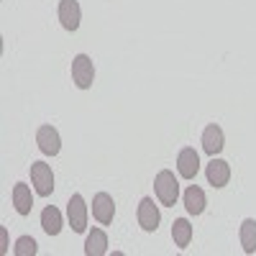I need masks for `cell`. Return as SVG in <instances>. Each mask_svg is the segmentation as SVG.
Returning a JSON list of instances; mask_svg holds the SVG:
<instances>
[{"label": "cell", "instance_id": "cell-14", "mask_svg": "<svg viewBox=\"0 0 256 256\" xmlns=\"http://www.w3.org/2000/svg\"><path fill=\"white\" fill-rule=\"evenodd\" d=\"M108 251V236H105L102 228H92L88 241H84V254L88 256H102Z\"/></svg>", "mask_w": 256, "mask_h": 256}, {"label": "cell", "instance_id": "cell-15", "mask_svg": "<svg viewBox=\"0 0 256 256\" xmlns=\"http://www.w3.org/2000/svg\"><path fill=\"white\" fill-rule=\"evenodd\" d=\"M41 228H44L49 236H56L62 230V212L54 208V205H46L41 210Z\"/></svg>", "mask_w": 256, "mask_h": 256}, {"label": "cell", "instance_id": "cell-17", "mask_svg": "<svg viewBox=\"0 0 256 256\" xmlns=\"http://www.w3.org/2000/svg\"><path fill=\"white\" fill-rule=\"evenodd\" d=\"M238 238H241V246H244L246 254H256V220L254 218H246L241 223Z\"/></svg>", "mask_w": 256, "mask_h": 256}, {"label": "cell", "instance_id": "cell-3", "mask_svg": "<svg viewBox=\"0 0 256 256\" xmlns=\"http://www.w3.org/2000/svg\"><path fill=\"white\" fill-rule=\"evenodd\" d=\"M31 182H34L36 195L49 198L52 192H54V174H52V166L44 164V162L31 164Z\"/></svg>", "mask_w": 256, "mask_h": 256}, {"label": "cell", "instance_id": "cell-8", "mask_svg": "<svg viewBox=\"0 0 256 256\" xmlns=\"http://www.w3.org/2000/svg\"><path fill=\"white\" fill-rule=\"evenodd\" d=\"M36 141H38V148H41L46 156H56L59 148H62V138H59V134H56L54 126H41L38 134H36Z\"/></svg>", "mask_w": 256, "mask_h": 256}, {"label": "cell", "instance_id": "cell-13", "mask_svg": "<svg viewBox=\"0 0 256 256\" xmlns=\"http://www.w3.org/2000/svg\"><path fill=\"white\" fill-rule=\"evenodd\" d=\"M205 192L198 187V184H190L187 190H184V208H187V212L190 216H200V212L205 210Z\"/></svg>", "mask_w": 256, "mask_h": 256}, {"label": "cell", "instance_id": "cell-5", "mask_svg": "<svg viewBox=\"0 0 256 256\" xmlns=\"http://www.w3.org/2000/svg\"><path fill=\"white\" fill-rule=\"evenodd\" d=\"M113 216H116V202L108 192H98L92 198V218L100 223V226H108L113 223Z\"/></svg>", "mask_w": 256, "mask_h": 256}, {"label": "cell", "instance_id": "cell-6", "mask_svg": "<svg viewBox=\"0 0 256 256\" xmlns=\"http://www.w3.org/2000/svg\"><path fill=\"white\" fill-rule=\"evenodd\" d=\"M138 226L146 230V233H154L156 228H159V220H162V216H159V208L154 205V200L152 198H144L141 202H138Z\"/></svg>", "mask_w": 256, "mask_h": 256}, {"label": "cell", "instance_id": "cell-9", "mask_svg": "<svg viewBox=\"0 0 256 256\" xmlns=\"http://www.w3.org/2000/svg\"><path fill=\"white\" fill-rule=\"evenodd\" d=\"M59 24L67 31L80 28V3L77 0H59Z\"/></svg>", "mask_w": 256, "mask_h": 256}, {"label": "cell", "instance_id": "cell-1", "mask_svg": "<svg viewBox=\"0 0 256 256\" xmlns=\"http://www.w3.org/2000/svg\"><path fill=\"white\" fill-rule=\"evenodd\" d=\"M154 190H156V198L162 205L172 208L180 198V182L174 180V172H169V169H162L154 180Z\"/></svg>", "mask_w": 256, "mask_h": 256}, {"label": "cell", "instance_id": "cell-2", "mask_svg": "<svg viewBox=\"0 0 256 256\" xmlns=\"http://www.w3.org/2000/svg\"><path fill=\"white\" fill-rule=\"evenodd\" d=\"M72 82L77 84L80 90H90L92 82H95V67H92V59L88 54H77L72 59Z\"/></svg>", "mask_w": 256, "mask_h": 256}, {"label": "cell", "instance_id": "cell-7", "mask_svg": "<svg viewBox=\"0 0 256 256\" xmlns=\"http://www.w3.org/2000/svg\"><path fill=\"white\" fill-rule=\"evenodd\" d=\"M177 172L184 180H195L198 177V172H200V156H198V152L192 146H187V148L180 152V156H177Z\"/></svg>", "mask_w": 256, "mask_h": 256}, {"label": "cell", "instance_id": "cell-11", "mask_svg": "<svg viewBox=\"0 0 256 256\" xmlns=\"http://www.w3.org/2000/svg\"><path fill=\"white\" fill-rule=\"evenodd\" d=\"M205 174H208V182L212 187H226L228 180H230V166H228V162L212 156V162L208 164V172Z\"/></svg>", "mask_w": 256, "mask_h": 256}, {"label": "cell", "instance_id": "cell-10", "mask_svg": "<svg viewBox=\"0 0 256 256\" xmlns=\"http://www.w3.org/2000/svg\"><path fill=\"white\" fill-rule=\"evenodd\" d=\"M223 131H220V126L216 123H210L205 131H202V148H205V154L210 156H218L223 152Z\"/></svg>", "mask_w": 256, "mask_h": 256}, {"label": "cell", "instance_id": "cell-4", "mask_svg": "<svg viewBox=\"0 0 256 256\" xmlns=\"http://www.w3.org/2000/svg\"><path fill=\"white\" fill-rule=\"evenodd\" d=\"M67 216H70V226L74 233H84L88 230V205H84L82 195H72L67 202Z\"/></svg>", "mask_w": 256, "mask_h": 256}, {"label": "cell", "instance_id": "cell-18", "mask_svg": "<svg viewBox=\"0 0 256 256\" xmlns=\"http://www.w3.org/2000/svg\"><path fill=\"white\" fill-rule=\"evenodd\" d=\"M13 254H16V256H34V254H36V241H34L31 236H20V238L16 241Z\"/></svg>", "mask_w": 256, "mask_h": 256}, {"label": "cell", "instance_id": "cell-12", "mask_svg": "<svg viewBox=\"0 0 256 256\" xmlns=\"http://www.w3.org/2000/svg\"><path fill=\"white\" fill-rule=\"evenodd\" d=\"M13 205H16V212L18 216H28L31 208H34V198H31V187L24 184V182H18L13 187Z\"/></svg>", "mask_w": 256, "mask_h": 256}, {"label": "cell", "instance_id": "cell-16", "mask_svg": "<svg viewBox=\"0 0 256 256\" xmlns=\"http://www.w3.org/2000/svg\"><path fill=\"white\" fill-rule=\"evenodd\" d=\"M172 238H174V246L177 248H187L190 241H192V226L187 218H177L172 223Z\"/></svg>", "mask_w": 256, "mask_h": 256}]
</instances>
